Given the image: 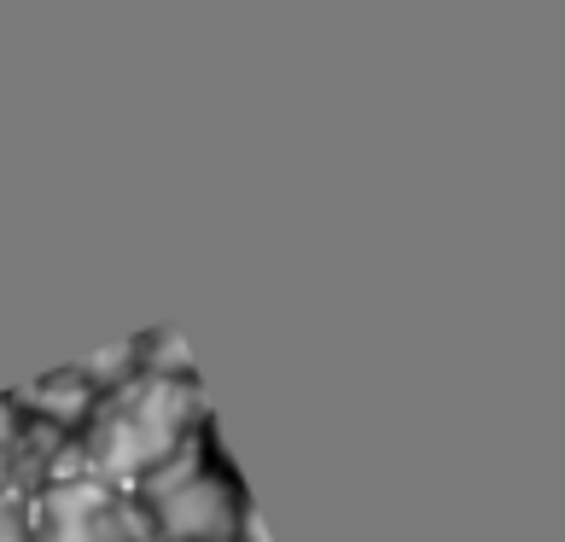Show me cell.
Wrapping results in <instances>:
<instances>
[{"label":"cell","instance_id":"obj_1","mask_svg":"<svg viewBox=\"0 0 565 542\" xmlns=\"http://www.w3.org/2000/svg\"><path fill=\"white\" fill-rule=\"evenodd\" d=\"M211 426V403L193 380H163V373H135L117 391L94 403L88 426L71 437L76 472L99 478L111 490H135L146 472H158L181 444Z\"/></svg>","mask_w":565,"mask_h":542},{"label":"cell","instance_id":"obj_2","mask_svg":"<svg viewBox=\"0 0 565 542\" xmlns=\"http://www.w3.org/2000/svg\"><path fill=\"white\" fill-rule=\"evenodd\" d=\"M204 444H211V426L129 490L135 508L146 513L152 542H234L239 536V519L250 502H245L239 478Z\"/></svg>","mask_w":565,"mask_h":542},{"label":"cell","instance_id":"obj_3","mask_svg":"<svg viewBox=\"0 0 565 542\" xmlns=\"http://www.w3.org/2000/svg\"><path fill=\"white\" fill-rule=\"evenodd\" d=\"M30 542H152V531L129 490L65 467L30 490Z\"/></svg>","mask_w":565,"mask_h":542},{"label":"cell","instance_id":"obj_4","mask_svg":"<svg viewBox=\"0 0 565 542\" xmlns=\"http://www.w3.org/2000/svg\"><path fill=\"white\" fill-rule=\"evenodd\" d=\"M94 403H99V391L82 380L76 368H58V373H47V380H35V385H24L12 397L18 421L35 426V432H47V437H76L82 426H88Z\"/></svg>","mask_w":565,"mask_h":542},{"label":"cell","instance_id":"obj_5","mask_svg":"<svg viewBox=\"0 0 565 542\" xmlns=\"http://www.w3.org/2000/svg\"><path fill=\"white\" fill-rule=\"evenodd\" d=\"M140 344V373H163V380H193V357H186V344H181V332L175 327H158V332H146Z\"/></svg>","mask_w":565,"mask_h":542},{"label":"cell","instance_id":"obj_6","mask_svg":"<svg viewBox=\"0 0 565 542\" xmlns=\"http://www.w3.org/2000/svg\"><path fill=\"white\" fill-rule=\"evenodd\" d=\"M0 542H30V496H0Z\"/></svg>","mask_w":565,"mask_h":542},{"label":"cell","instance_id":"obj_7","mask_svg":"<svg viewBox=\"0 0 565 542\" xmlns=\"http://www.w3.org/2000/svg\"><path fill=\"white\" fill-rule=\"evenodd\" d=\"M18 437H24V421H18V408H12V397H0V449H12Z\"/></svg>","mask_w":565,"mask_h":542}]
</instances>
